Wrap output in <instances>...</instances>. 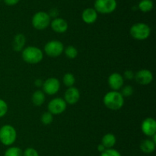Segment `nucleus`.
Here are the masks:
<instances>
[{
    "mask_svg": "<svg viewBox=\"0 0 156 156\" xmlns=\"http://www.w3.org/2000/svg\"><path fill=\"white\" fill-rule=\"evenodd\" d=\"M22 156H39V153L35 148H27L23 151Z\"/></svg>",
    "mask_w": 156,
    "mask_h": 156,
    "instance_id": "obj_28",
    "label": "nucleus"
},
{
    "mask_svg": "<svg viewBox=\"0 0 156 156\" xmlns=\"http://www.w3.org/2000/svg\"><path fill=\"white\" fill-rule=\"evenodd\" d=\"M62 82L63 84L67 87H73L76 83V77L74 75L71 73H66L62 77Z\"/></svg>",
    "mask_w": 156,
    "mask_h": 156,
    "instance_id": "obj_22",
    "label": "nucleus"
},
{
    "mask_svg": "<svg viewBox=\"0 0 156 156\" xmlns=\"http://www.w3.org/2000/svg\"><path fill=\"white\" fill-rule=\"evenodd\" d=\"M17 139V132L15 127L6 124L0 127V142L5 146L13 145Z\"/></svg>",
    "mask_w": 156,
    "mask_h": 156,
    "instance_id": "obj_3",
    "label": "nucleus"
},
{
    "mask_svg": "<svg viewBox=\"0 0 156 156\" xmlns=\"http://www.w3.org/2000/svg\"><path fill=\"white\" fill-rule=\"evenodd\" d=\"M46 100L45 93L42 90H36L34 92L31 96V101L33 104L37 106H42Z\"/></svg>",
    "mask_w": 156,
    "mask_h": 156,
    "instance_id": "obj_17",
    "label": "nucleus"
},
{
    "mask_svg": "<svg viewBox=\"0 0 156 156\" xmlns=\"http://www.w3.org/2000/svg\"><path fill=\"white\" fill-rule=\"evenodd\" d=\"M41 121L44 125H50L53 121V115L50 112H45L42 114L41 117Z\"/></svg>",
    "mask_w": 156,
    "mask_h": 156,
    "instance_id": "obj_24",
    "label": "nucleus"
},
{
    "mask_svg": "<svg viewBox=\"0 0 156 156\" xmlns=\"http://www.w3.org/2000/svg\"><path fill=\"white\" fill-rule=\"evenodd\" d=\"M103 102L109 110H119L124 105V97L120 92L111 90L104 96Z\"/></svg>",
    "mask_w": 156,
    "mask_h": 156,
    "instance_id": "obj_1",
    "label": "nucleus"
},
{
    "mask_svg": "<svg viewBox=\"0 0 156 156\" xmlns=\"http://www.w3.org/2000/svg\"><path fill=\"white\" fill-rule=\"evenodd\" d=\"M101 156H121L120 151L114 148H106L103 152H101Z\"/></svg>",
    "mask_w": 156,
    "mask_h": 156,
    "instance_id": "obj_25",
    "label": "nucleus"
},
{
    "mask_svg": "<svg viewBox=\"0 0 156 156\" xmlns=\"http://www.w3.org/2000/svg\"><path fill=\"white\" fill-rule=\"evenodd\" d=\"M0 1H1V0H0Z\"/></svg>",
    "mask_w": 156,
    "mask_h": 156,
    "instance_id": "obj_33",
    "label": "nucleus"
},
{
    "mask_svg": "<svg viewBox=\"0 0 156 156\" xmlns=\"http://www.w3.org/2000/svg\"><path fill=\"white\" fill-rule=\"evenodd\" d=\"M154 3L152 0H141L138 4V9L142 12H149L153 9Z\"/></svg>",
    "mask_w": 156,
    "mask_h": 156,
    "instance_id": "obj_20",
    "label": "nucleus"
},
{
    "mask_svg": "<svg viewBox=\"0 0 156 156\" xmlns=\"http://www.w3.org/2000/svg\"><path fill=\"white\" fill-rule=\"evenodd\" d=\"M105 149H106V148H105V147L101 143L99 144V145H98V151H100L101 153L103 152Z\"/></svg>",
    "mask_w": 156,
    "mask_h": 156,
    "instance_id": "obj_32",
    "label": "nucleus"
},
{
    "mask_svg": "<svg viewBox=\"0 0 156 156\" xmlns=\"http://www.w3.org/2000/svg\"><path fill=\"white\" fill-rule=\"evenodd\" d=\"M123 76L126 80H132L134 78V73L132 70H127L124 72V75Z\"/></svg>",
    "mask_w": 156,
    "mask_h": 156,
    "instance_id": "obj_29",
    "label": "nucleus"
},
{
    "mask_svg": "<svg viewBox=\"0 0 156 156\" xmlns=\"http://www.w3.org/2000/svg\"><path fill=\"white\" fill-rule=\"evenodd\" d=\"M82 19L86 24H93L98 19V12L94 8H87L82 12Z\"/></svg>",
    "mask_w": 156,
    "mask_h": 156,
    "instance_id": "obj_15",
    "label": "nucleus"
},
{
    "mask_svg": "<svg viewBox=\"0 0 156 156\" xmlns=\"http://www.w3.org/2000/svg\"><path fill=\"white\" fill-rule=\"evenodd\" d=\"M117 142L116 136L112 133H107L101 139V144L106 148H111L115 145Z\"/></svg>",
    "mask_w": 156,
    "mask_h": 156,
    "instance_id": "obj_19",
    "label": "nucleus"
},
{
    "mask_svg": "<svg viewBox=\"0 0 156 156\" xmlns=\"http://www.w3.org/2000/svg\"><path fill=\"white\" fill-rule=\"evenodd\" d=\"M50 26L53 31L56 33H64L68 30V23L65 19L62 18H55L50 21Z\"/></svg>",
    "mask_w": 156,
    "mask_h": 156,
    "instance_id": "obj_14",
    "label": "nucleus"
},
{
    "mask_svg": "<svg viewBox=\"0 0 156 156\" xmlns=\"http://www.w3.org/2000/svg\"><path fill=\"white\" fill-rule=\"evenodd\" d=\"M80 99V92L79 89L75 87H68L64 93V100L67 104L75 105Z\"/></svg>",
    "mask_w": 156,
    "mask_h": 156,
    "instance_id": "obj_12",
    "label": "nucleus"
},
{
    "mask_svg": "<svg viewBox=\"0 0 156 156\" xmlns=\"http://www.w3.org/2000/svg\"><path fill=\"white\" fill-rule=\"evenodd\" d=\"M26 43V38L23 34H17L14 37L12 47L15 51H21L24 48V45Z\"/></svg>",
    "mask_w": 156,
    "mask_h": 156,
    "instance_id": "obj_16",
    "label": "nucleus"
},
{
    "mask_svg": "<svg viewBox=\"0 0 156 156\" xmlns=\"http://www.w3.org/2000/svg\"><path fill=\"white\" fill-rule=\"evenodd\" d=\"M140 149L146 154L152 153L155 149V143L152 139H145L140 143Z\"/></svg>",
    "mask_w": 156,
    "mask_h": 156,
    "instance_id": "obj_18",
    "label": "nucleus"
},
{
    "mask_svg": "<svg viewBox=\"0 0 156 156\" xmlns=\"http://www.w3.org/2000/svg\"><path fill=\"white\" fill-rule=\"evenodd\" d=\"M43 83H44V82H43V81L41 80V79H37L36 80L34 81L35 85H36L37 87H42V86H43Z\"/></svg>",
    "mask_w": 156,
    "mask_h": 156,
    "instance_id": "obj_31",
    "label": "nucleus"
},
{
    "mask_svg": "<svg viewBox=\"0 0 156 156\" xmlns=\"http://www.w3.org/2000/svg\"><path fill=\"white\" fill-rule=\"evenodd\" d=\"M43 91L47 95H55L60 89V82L56 77H50L43 83Z\"/></svg>",
    "mask_w": 156,
    "mask_h": 156,
    "instance_id": "obj_9",
    "label": "nucleus"
},
{
    "mask_svg": "<svg viewBox=\"0 0 156 156\" xmlns=\"http://www.w3.org/2000/svg\"><path fill=\"white\" fill-rule=\"evenodd\" d=\"M8 110H9V106L8 104L4 99H0V118L3 117L6 115L8 113Z\"/></svg>",
    "mask_w": 156,
    "mask_h": 156,
    "instance_id": "obj_26",
    "label": "nucleus"
},
{
    "mask_svg": "<svg viewBox=\"0 0 156 156\" xmlns=\"http://www.w3.org/2000/svg\"><path fill=\"white\" fill-rule=\"evenodd\" d=\"M117 2L116 0H95L94 9L98 13L111 14L116 10Z\"/></svg>",
    "mask_w": 156,
    "mask_h": 156,
    "instance_id": "obj_6",
    "label": "nucleus"
},
{
    "mask_svg": "<svg viewBox=\"0 0 156 156\" xmlns=\"http://www.w3.org/2000/svg\"><path fill=\"white\" fill-rule=\"evenodd\" d=\"M21 57L24 61L27 64H36L42 61L44 58V53L39 47L28 46L22 50Z\"/></svg>",
    "mask_w": 156,
    "mask_h": 156,
    "instance_id": "obj_2",
    "label": "nucleus"
},
{
    "mask_svg": "<svg viewBox=\"0 0 156 156\" xmlns=\"http://www.w3.org/2000/svg\"><path fill=\"white\" fill-rule=\"evenodd\" d=\"M23 151L16 146H10L5 150L4 156H22Z\"/></svg>",
    "mask_w": 156,
    "mask_h": 156,
    "instance_id": "obj_21",
    "label": "nucleus"
},
{
    "mask_svg": "<svg viewBox=\"0 0 156 156\" xmlns=\"http://www.w3.org/2000/svg\"><path fill=\"white\" fill-rule=\"evenodd\" d=\"M64 49L65 47L63 44L58 40H52L44 45V52L46 54L51 58L60 56L63 53Z\"/></svg>",
    "mask_w": 156,
    "mask_h": 156,
    "instance_id": "obj_7",
    "label": "nucleus"
},
{
    "mask_svg": "<svg viewBox=\"0 0 156 156\" xmlns=\"http://www.w3.org/2000/svg\"><path fill=\"white\" fill-rule=\"evenodd\" d=\"M133 93V87H131V86H126V87H123L122 89L121 94L123 95V97H129Z\"/></svg>",
    "mask_w": 156,
    "mask_h": 156,
    "instance_id": "obj_27",
    "label": "nucleus"
},
{
    "mask_svg": "<svg viewBox=\"0 0 156 156\" xmlns=\"http://www.w3.org/2000/svg\"><path fill=\"white\" fill-rule=\"evenodd\" d=\"M141 130L146 136L152 137L156 134V121L152 117H148L142 122Z\"/></svg>",
    "mask_w": 156,
    "mask_h": 156,
    "instance_id": "obj_11",
    "label": "nucleus"
},
{
    "mask_svg": "<svg viewBox=\"0 0 156 156\" xmlns=\"http://www.w3.org/2000/svg\"><path fill=\"white\" fill-rule=\"evenodd\" d=\"M67 106V103L64 99L60 97L53 98L47 105L48 111L53 115H59L63 113Z\"/></svg>",
    "mask_w": 156,
    "mask_h": 156,
    "instance_id": "obj_8",
    "label": "nucleus"
},
{
    "mask_svg": "<svg viewBox=\"0 0 156 156\" xmlns=\"http://www.w3.org/2000/svg\"><path fill=\"white\" fill-rule=\"evenodd\" d=\"M109 87L112 90H120L124 84V78L119 73H113L109 76L108 79Z\"/></svg>",
    "mask_w": 156,
    "mask_h": 156,
    "instance_id": "obj_13",
    "label": "nucleus"
},
{
    "mask_svg": "<svg viewBox=\"0 0 156 156\" xmlns=\"http://www.w3.org/2000/svg\"><path fill=\"white\" fill-rule=\"evenodd\" d=\"M5 4L9 6H13L18 4L20 2V0H3Z\"/></svg>",
    "mask_w": 156,
    "mask_h": 156,
    "instance_id": "obj_30",
    "label": "nucleus"
},
{
    "mask_svg": "<svg viewBox=\"0 0 156 156\" xmlns=\"http://www.w3.org/2000/svg\"><path fill=\"white\" fill-rule=\"evenodd\" d=\"M50 21H51V18L49 14L44 11H40L33 15L31 24L37 30L43 31L50 25Z\"/></svg>",
    "mask_w": 156,
    "mask_h": 156,
    "instance_id": "obj_5",
    "label": "nucleus"
},
{
    "mask_svg": "<svg viewBox=\"0 0 156 156\" xmlns=\"http://www.w3.org/2000/svg\"><path fill=\"white\" fill-rule=\"evenodd\" d=\"M131 37L138 41H143L147 39L151 34V28L147 24L143 22H138L133 24L129 29Z\"/></svg>",
    "mask_w": 156,
    "mask_h": 156,
    "instance_id": "obj_4",
    "label": "nucleus"
},
{
    "mask_svg": "<svg viewBox=\"0 0 156 156\" xmlns=\"http://www.w3.org/2000/svg\"><path fill=\"white\" fill-rule=\"evenodd\" d=\"M134 79L140 85H149L153 80V74L149 70L142 69L134 74Z\"/></svg>",
    "mask_w": 156,
    "mask_h": 156,
    "instance_id": "obj_10",
    "label": "nucleus"
},
{
    "mask_svg": "<svg viewBox=\"0 0 156 156\" xmlns=\"http://www.w3.org/2000/svg\"><path fill=\"white\" fill-rule=\"evenodd\" d=\"M66 56L69 59H75L78 56V50L76 48V47L73 45H69L64 49Z\"/></svg>",
    "mask_w": 156,
    "mask_h": 156,
    "instance_id": "obj_23",
    "label": "nucleus"
}]
</instances>
